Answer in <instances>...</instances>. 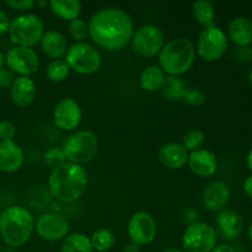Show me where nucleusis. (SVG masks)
I'll use <instances>...</instances> for the list:
<instances>
[{
  "mask_svg": "<svg viewBox=\"0 0 252 252\" xmlns=\"http://www.w3.org/2000/svg\"><path fill=\"white\" fill-rule=\"evenodd\" d=\"M89 36L96 46L107 51H120L133 38L134 26L129 15L117 7L98 10L89 20Z\"/></svg>",
  "mask_w": 252,
  "mask_h": 252,
  "instance_id": "obj_1",
  "label": "nucleus"
},
{
  "mask_svg": "<svg viewBox=\"0 0 252 252\" xmlns=\"http://www.w3.org/2000/svg\"><path fill=\"white\" fill-rule=\"evenodd\" d=\"M88 186V174L81 165L66 161L52 170L48 177V189L52 196L63 203L78 201Z\"/></svg>",
  "mask_w": 252,
  "mask_h": 252,
  "instance_id": "obj_2",
  "label": "nucleus"
},
{
  "mask_svg": "<svg viewBox=\"0 0 252 252\" xmlns=\"http://www.w3.org/2000/svg\"><path fill=\"white\" fill-rule=\"evenodd\" d=\"M34 219L26 208L11 206L0 213V236L6 245L20 248L30 240Z\"/></svg>",
  "mask_w": 252,
  "mask_h": 252,
  "instance_id": "obj_3",
  "label": "nucleus"
},
{
  "mask_svg": "<svg viewBox=\"0 0 252 252\" xmlns=\"http://www.w3.org/2000/svg\"><path fill=\"white\" fill-rule=\"evenodd\" d=\"M159 64L165 74L170 76H180L191 69L196 59L194 44L185 37L171 39L160 51Z\"/></svg>",
  "mask_w": 252,
  "mask_h": 252,
  "instance_id": "obj_4",
  "label": "nucleus"
},
{
  "mask_svg": "<svg viewBox=\"0 0 252 252\" xmlns=\"http://www.w3.org/2000/svg\"><path fill=\"white\" fill-rule=\"evenodd\" d=\"M9 36L12 43L32 48L41 42L44 33L43 21L34 14H24L10 22Z\"/></svg>",
  "mask_w": 252,
  "mask_h": 252,
  "instance_id": "obj_5",
  "label": "nucleus"
},
{
  "mask_svg": "<svg viewBox=\"0 0 252 252\" xmlns=\"http://www.w3.org/2000/svg\"><path fill=\"white\" fill-rule=\"evenodd\" d=\"M62 149L69 162L78 165L85 164L91 161L97 153V135L91 130H79L66 138Z\"/></svg>",
  "mask_w": 252,
  "mask_h": 252,
  "instance_id": "obj_6",
  "label": "nucleus"
},
{
  "mask_svg": "<svg viewBox=\"0 0 252 252\" xmlns=\"http://www.w3.org/2000/svg\"><path fill=\"white\" fill-rule=\"evenodd\" d=\"M65 62L69 68L76 73L89 75L100 69L101 56L93 44L88 42H76L66 51Z\"/></svg>",
  "mask_w": 252,
  "mask_h": 252,
  "instance_id": "obj_7",
  "label": "nucleus"
},
{
  "mask_svg": "<svg viewBox=\"0 0 252 252\" xmlns=\"http://www.w3.org/2000/svg\"><path fill=\"white\" fill-rule=\"evenodd\" d=\"M216 229L207 223L193 221L182 235V248L185 252H212L217 246Z\"/></svg>",
  "mask_w": 252,
  "mask_h": 252,
  "instance_id": "obj_8",
  "label": "nucleus"
},
{
  "mask_svg": "<svg viewBox=\"0 0 252 252\" xmlns=\"http://www.w3.org/2000/svg\"><path fill=\"white\" fill-rule=\"evenodd\" d=\"M229 46L228 37L217 26L206 27L199 34L196 53L206 62H216L224 56Z\"/></svg>",
  "mask_w": 252,
  "mask_h": 252,
  "instance_id": "obj_9",
  "label": "nucleus"
},
{
  "mask_svg": "<svg viewBox=\"0 0 252 252\" xmlns=\"http://www.w3.org/2000/svg\"><path fill=\"white\" fill-rule=\"evenodd\" d=\"M135 53L145 58H152L160 53L165 46V34L154 25H145L134 32L132 38Z\"/></svg>",
  "mask_w": 252,
  "mask_h": 252,
  "instance_id": "obj_10",
  "label": "nucleus"
},
{
  "mask_svg": "<svg viewBox=\"0 0 252 252\" xmlns=\"http://www.w3.org/2000/svg\"><path fill=\"white\" fill-rule=\"evenodd\" d=\"M127 233L130 241L135 245H148L157 238V221L154 217L148 212H137L129 218Z\"/></svg>",
  "mask_w": 252,
  "mask_h": 252,
  "instance_id": "obj_11",
  "label": "nucleus"
},
{
  "mask_svg": "<svg viewBox=\"0 0 252 252\" xmlns=\"http://www.w3.org/2000/svg\"><path fill=\"white\" fill-rule=\"evenodd\" d=\"M7 69L20 76H30L36 73L39 68L38 54L30 47L15 46L5 56Z\"/></svg>",
  "mask_w": 252,
  "mask_h": 252,
  "instance_id": "obj_12",
  "label": "nucleus"
},
{
  "mask_svg": "<svg viewBox=\"0 0 252 252\" xmlns=\"http://www.w3.org/2000/svg\"><path fill=\"white\" fill-rule=\"evenodd\" d=\"M37 235L46 241H58L66 238L69 231V221L59 213H43L34 221Z\"/></svg>",
  "mask_w": 252,
  "mask_h": 252,
  "instance_id": "obj_13",
  "label": "nucleus"
},
{
  "mask_svg": "<svg viewBox=\"0 0 252 252\" xmlns=\"http://www.w3.org/2000/svg\"><path fill=\"white\" fill-rule=\"evenodd\" d=\"M80 105L74 98H62L56 105L53 111L54 125L63 130H74L81 122Z\"/></svg>",
  "mask_w": 252,
  "mask_h": 252,
  "instance_id": "obj_14",
  "label": "nucleus"
},
{
  "mask_svg": "<svg viewBox=\"0 0 252 252\" xmlns=\"http://www.w3.org/2000/svg\"><path fill=\"white\" fill-rule=\"evenodd\" d=\"M187 162H189V170L199 177L213 176L218 169L217 157L207 149H198L196 152L189 153Z\"/></svg>",
  "mask_w": 252,
  "mask_h": 252,
  "instance_id": "obj_15",
  "label": "nucleus"
},
{
  "mask_svg": "<svg viewBox=\"0 0 252 252\" xmlns=\"http://www.w3.org/2000/svg\"><path fill=\"white\" fill-rule=\"evenodd\" d=\"M37 88L30 76H17L10 86V97L19 107H29L36 97Z\"/></svg>",
  "mask_w": 252,
  "mask_h": 252,
  "instance_id": "obj_16",
  "label": "nucleus"
},
{
  "mask_svg": "<svg viewBox=\"0 0 252 252\" xmlns=\"http://www.w3.org/2000/svg\"><path fill=\"white\" fill-rule=\"evenodd\" d=\"M24 152L14 140H0V170L15 172L22 166Z\"/></svg>",
  "mask_w": 252,
  "mask_h": 252,
  "instance_id": "obj_17",
  "label": "nucleus"
},
{
  "mask_svg": "<svg viewBox=\"0 0 252 252\" xmlns=\"http://www.w3.org/2000/svg\"><path fill=\"white\" fill-rule=\"evenodd\" d=\"M230 198V189L228 185L221 181L211 182L202 193V202L209 211H218L225 206Z\"/></svg>",
  "mask_w": 252,
  "mask_h": 252,
  "instance_id": "obj_18",
  "label": "nucleus"
},
{
  "mask_svg": "<svg viewBox=\"0 0 252 252\" xmlns=\"http://www.w3.org/2000/svg\"><path fill=\"white\" fill-rule=\"evenodd\" d=\"M219 234L226 240H234L243 231L244 220L240 214L233 209H224L217 219Z\"/></svg>",
  "mask_w": 252,
  "mask_h": 252,
  "instance_id": "obj_19",
  "label": "nucleus"
},
{
  "mask_svg": "<svg viewBox=\"0 0 252 252\" xmlns=\"http://www.w3.org/2000/svg\"><path fill=\"white\" fill-rule=\"evenodd\" d=\"M158 159L167 169H181L189 160V152L182 144L169 143L160 148Z\"/></svg>",
  "mask_w": 252,
  "mask_h": 252,
  "instance_id": "obj_20",
  "label": "nucleus"
},
{
  "mask_svg": "<svg viewBox=\"0 0 252 252\" xmlns=\"http://www.w3.org/2000/svg\"><path fill=\"white\" fill-rule=\"evenodd\" d=\"M39 43L43 53L53 61L62 59V57L65 56L68 51V41L65 36L57 30H49L44 32Z\"/></svg>",
  "mask_w": 252,
  "mask_h": 252,
  "instance_id": "obj_21",
  "label": "nucleus"
},
{
  "mask_svg": "<svg viewBox=\"0 0 252 252\" xmlns=\"http://www.w3.org/2000/svg\"><path fill=\"white\" fill-rule=\"evenodd\" d=\"M228 32L231 42L239 48H245L252 43V21L248 17H234L229 24Z\"/></svg>",
  "mask_w": 252,
  "mask_h": 252,
  "instance_id": "obj_22",
  "label": "nucleus"
},
{
  "mask_svg": "<svg viewBox=\"0 0 252 252\" xmlns=\"http://www.w3.org/2000/svg\"><path fill=\"white\" fill-rule=\"evenodd\" d=\"M49 7L57 17L68 21L78 19L81 12V2L79 0H52Z\"/></svg>",
  "mask_w": 252,
  "mask_h": 252,
  "instance_id": "obj_23",
  "label": "nucleus"
},
{
  "mask_svg": "<svg viewBox=\"0 0 252 252\" xmlns=\"http://www.w3.org/2000/svg\"><path fill=\"white\" fill-rule=\"evenodd\" d=\"M165 80V73L159 65H149L143 69L140 74V86L145 91L160 90Z\"/></svg>",
  "mask_w": 252,
  "mask_h": 252,
  "instance_id": "obj_24",
  "label": "nucleus"
},
{
  "mask_svg": "<svg viewBox=\"0 0 252 252\" xmlns=\"http://www.w3.org/2000/svg\"><path fill=\"white\" fill-rule=\"evenodd\" d=\"M192 14L194 20L199 25L206 29V27L213 26L214 16H216V9H214L213 2L209 0H198L192 6Z\"/></svg>",
  "mask_w": 252,
  "mask_h": 252,
  "instance_id": "obj_25",
  "label": "nucleus"
},
{
  "mask_svg": "<svg viewBox=\"0 0 252 252\" xmlns=\"http://www.w3.org/2000/svg\"><path fill=\"white\" fill-rule=\"evenodd\" d=\"M90 238L80 233L71 234L64 238L61 252H93Z\"/></svg>",
  "mask_w": 252,
  "mask_h": 252,
  "instance_id": "obj_26",
  "label": "nucleus"
},
{
  "mask_svg": "<svg viewBox=\"0 0 252 252\" xmlns=\"http://www.w3.org/2000/svg\"><path fill=\"white\" fill-rule=\"evenodd\" d=\"M161 94L167 100H181L187 86L180 76H165L161 86Z\"/></svg>",
  "mask_w": 252,
  "mask_h": 252,
  "instance_id": "obj_27",
  "label": "nucleus"
},
{
  "mask_svg": "<svg viewBox=\"0 0 252 252\" xmlns=\"http://www.w3.org/2000/svg\"><path fill=\"white\" fill-rule=\"evenodd\" d=\"M115 234L105 228L97 229L91 235L90 241L94 250L98 252H106L115 245Z\"/></svg>",
  "mask_w": 252,
  "mask_h": 252,
  "instance_id": "obj_28",
  "label": "nucleus"
},
{
  "mask_svg": "<svg viewBox=\"0 0 252 252\" xmlns=\"http://www.w3.org/2000/svg\"><path fill=\"white\" fill-rule=\"evenodd\" d=\"M46 73L49 80L54 81V83H61L68 78L70 68H69L65 59H56L47 65Z\"/></svg>",
  "mask_w": 252,
  "mask_h": 252,
  "instance_id": "obj_29",
  "label": "nucleus"
},
{
  "mask_svg": "<svg viewBox=\"0 0 252 252\" xmlns=\"http://www.w3.org/2000/svg\"><path fill=\"white\" fill-rule=\"evenodd\" d=\"M204 139H206V135L201 129L192 128L185 133L184 138H182V145L187 152H196V150L201 149Z\"/></svg>",
  "mask_w": 252,
  "mask_h": 252,
  "instance_id": "obj_30",
  "label": "nucleus"
},
{
  "mask_svg": "<svg viewBox=\"0 0 252 252\" xmlns=\"http://www.w3.org/2000/svg\"><path fill=\"white\" fill-rule=\"evenodd\" d=\"M69 33L75 39L76 42H84L86 37L89 36V27L88 24L83 19H75L69 21Z\"/></svg>",
  "mask_w": 252,
  "mask_h": 252,
  "instance_id": "obj_31",
  "label": "nucleus"
},
{
  "mask_svg": "<svg viewBox=\"0 0 252 252\" xmlns=\"http://www.w3.org/2000/svg\"><path fill=\"white\" fill-rule=\"evenodd\" d=\"M44 162H46L49 167H52V170L61 166V165L65 164L66 158L63 149L59 147L49 148L46 152V154H44Z\"/></svg>",
  "mask_w": 252,
  "mask_h": 252,
  "instance_id": "obj_32",
  "label": "nucleus"
},
{
  "mask_svg": "<svg viewBox=\"0 0 252 252\" xmlns=\"http://www.w3.org/2000/svg\"><path fill=\"white\" fill-rule=\"evenodd\" d=\"M189 106H201L206 101V95L199 89H189L185 91L181 98Z\"/></svg>",
  "mask_w": 252,
  "mask_h": 252,
  "instance_id": "obj_33",
  "label": "nucleus"
},
{
  "mask_svg": "<svg viewBox=\"0 0 252 252\" xmlns=\"http://www.w3.org/2000/svg\"><path fill=\"white\" fill-rule=\"evenodd\" d=\"M16 135V128L10 121L0 122V140H12Z\"/></svg>",
  "mask_w": 252,
  "mask_h": 252,
  "instance_id": "obj_34",
  "label": "nucleus"
},
{
  "mask_svg": "<svg viewBox=\"0 0 252 252\" xmlns=\"http://www.w3.org/2000/svg\"><path fill=\"white\" fill-rule=\"evenodd\" d=\"M5 4L14 10H31L36 5L34 0H6Z\"/></svg>",
  "mask_w": 252,
  "mask_h": 252,
  "instance_id": "obj_35",
  "label": "nucleus"
},
{
  "mask_svg": "<svg viewBox=\"0 0 252 252\" xmlns=\"http://www.w3.org/2000/svg\"><path fill=\"white\" fill-rule=\"evenodd\" d=\"M15 80L14 73L7 68L0 69V89H6L11 86L12 81Z\"/></svg>",
  "mask_w": 252,
  "mask_h": 252,
  "instance_id": "obj_36",
  "label": "nucleus"
},
{
  "mask_svg": "<svg viewBox=\"0 0 252 252\" xmlns=\"http://www.w3.org/2000/svg\"><path fill=\"white\" fill-rule=\"evenodd\" d=\"M9 27H10V21L9 19H7L6 14L0 10V34H4L5 32L9 31Z\"/></svg>",
  "mask_w": 252,
  "mask_h": 252,
  "instance_id": "obj_37",
  "label": "nucleus"
},
{
  "mask_svg": "<svg viewBox=\"0 0 252 252\" xmlns=\"http://www.w3.org/2000/svg\"><path fill=\"white\" fill-rule=\"evenodd\" d=\"M212 252H236V250L229 244H220V245H217Z\"/></svg>",
  "mask_w": 252,
  "mask_h": 252,
  "instance_id": "obj_38",
  "label": "nucleus"
},
{
  "mask_svg": "<svg viewBox=\"0 0 252 252\" xmlns=\"http://www.w3.org/2000/svg\"><path fill=\"white\" fill-rule=\"evenodd\" d=\"M244 192L246 193V196L252 198V175L244 181Z\"/></svg>",
  "mask_w": 252,
  "mask_h": 252,
  "instance_id": "obj_39",
  "label": "nucleus"
},
{
  "mask_svg": "<svg viewBox=\"0 0 252 252\" xmlns=\"http://www.w3.org/2000/svg\"><path fill=\"white\" fill-rule=\"evenodd\" d=\"M122 252H142V250H140V246L130 243V244H128V245L125 246V249H123Z\"/></svg>",
  "mask_w": 252,
  "mask_h": 252,
  "instance_id": "obj_40",
  "label": "nucleus"
},
{
  "mask_svg": "<svg viewBox=\"0 0 252 252\" xmlns=\"http://www.w3.org/2000/svg\"><path fill=\"white\" fill-rule=\"evenodd\" d=\"M246 165H248L249 170L252 172V148L250 149V152H249L248 157H246Z\"/></svg>",
  "mask_w": 252,
  "mask_h": 252,
  "instance_id": "obj_41",
  "label": "nucleus"
},
{
  "mask_svg": "<svg viewBox=\"0 0 252 252\" xmlns=\"http://www.w3.org/2000/svg\"><path fill=\"white\" fill-rule=\"evenodd\" d=\"M4 63H5V56L1 53V52H0V69L2 68Z\"/></svg>",
  "mask_w": 252,
  "mask_h": 252,
  "instance_id": "obj_42",
  "label": "nucleus"
},
{
  "mask_svg": "<svg viewBox=\"0 0 252 252\" xmlns=\"http://www.w3.org/2000/svg\"><path fill=\"white\" fill-rule=\"evenodd\" d=\"M162 252H185V251L179 250V249H172V248H170V249H165V250L162 251Z\"/></svg>",
  "mask_w": 252,
  "mask_h": 252,
  "instance_id": "obj_43",
  "label": "nucleus"
},
{
  "mask_svg": "<svg viewBox=\"0 0 252 252\" xmlns=\"http://www.w3.org/2000/svg\"><path fill=\"white\" fill-rule=\"evenodd\" d=\"M249 238H250V240L252 243V224L250 225V228H249Z\"/></svg>",
  "mask_w": 252,
  "mask_h": 252,
  "instance_id": "obj_44",
  "label": "nucleus"
},
{
  "mask_svg": "<svg viewBox=\"0 0 252 252\" xmlns=\"http://www.w3.org/2000/svg\"><path fill=\"white\" fill-rule=\"evenodd\" d=\"M248 79H249V83L251 84L252 85V69L250 70V73H249V76H248Z\"/></svg>",
  "mask_w": 252,
  "mask_h": 252,
  "instance_id": "obj_45",
  "label": "nucleus"
},
{
  "mask_svg": "<svg viewBox=\"0 0 252 252\" xmlns=\"http://www.w3.org/2000/svg\"><path fill=\"white\" fill-rule=\"evenodd\" d=\"M251 127H252V121H251Z\"/></svg>",
  "mask_w": 252,
  "mask_h": 252,
  "instance_id": "obj_46",
  "label": "nucleus"
}]
</instances>
